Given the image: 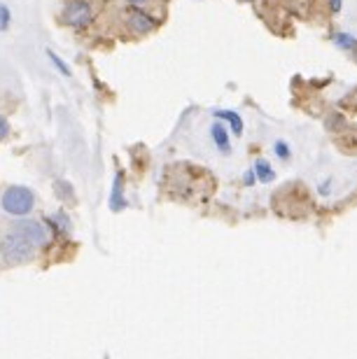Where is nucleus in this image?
Listing matches in <instances>:
<instances>
[{
  "instance_id": "nucleus-6",
  "label": "nucleus",
  "mask_w": 357,
  "mask_h": 359,
  "mask_svg": "<svg viewBox=\"0 0 357 359\" xmlns=\"http://www.w3.org/2000/svg\"><path fill=\"white\" fill-rule=\"evenodd\" d=\"M47 226H49V231H56V233H68L70 229H73L70 219L66 217V212L49 215V217H47Z\"/></svg>"
},
{
  "instance_id": "nucleus-1",
  "label": "nucleus",
  "mask_w": 357,
  "mask_h": 359,
  "mask_svg": "<svg viewBox=\"0 0 357 359\" xmlns=\"http://www.w3.org/2000/svg\"><path fill=\"white\" fill-rule=\"evenodd\" d=\"M38 250L40 248L35 245L19 226L12 224V229L3 236V241H0V259H3L7 266H24V264L35 259Z\"/></svg>"
},
{
  "instance_id": "nucleus-5",
  "label": "nucleus",
  "mask_w": 357,
  "mask_h": 359,
  "mask_svg": "<svg viewBox=\"0 0 357 359\" xmlns=\"http://www.w3.org/2000/svg\"><path fill=\"white\" fill-rule=\"evenodd\" d=\"M126 24H128V28H131L133 33L145 35V33H149L154 28V19L147 17V14H142V12H133V14H128Z\"/></svg>"
},
{
  "instance_id": "nucleus-2",
  "label": "nucleus",
  "mask_w": 357,
  "mask_h": 359,
  "mask_svg": "<svg viewBox=\"0 0 357 359\" xmlns=\"http://www.w3.org/2000/svg\"><path fill=\"white\" fill-rule=\"evenodd\" d=\"M0 208H3L5 215H10L14 219L28 217L35 208V194L24 184H12L0 196Z\"/></svg>"
},
{
  "instance_id": "nucleus-12",
  "label": "nucleus",
  "mask_w": 357,
  "mask_h": 359,
  "mask_svg": "<svg viewBox=\"0 0 357 359\" xmlns=\"http://www.w3.org/2000/svg\"><path fill=\"white\" fill-rule=\"evenodd\" d=\"M7 133H10V124H7V119L0 114V142L7 138Z\"/></svg>"
},
{
  "instance_id": "nucleus-9",
  "label": "nucleus",
  "mask_w": 357,
  "mask_h": 359,
  "mask_svg": "<svg viewBox=\"0 0 357 359\" xmlns=\"http://www.w3.org/2000/svg\"><path fill=\"white\" fill-rule=\"evenodd\" d=\"M12 24V12L5 3H0V31H7Z\"/></svg>"
},
{
  "instance_id": "nucleus-10",
  "label": "nucleus",
  "mask_w": 357,
  "mask_h": 359,
  "mask_svg": "<svg viewBox=\"0 0 357 359\" xmlns=\"http://www.w3.org/2000/svg\"><path fill=\"white\" fill-rule=\"evenodd\" d=\"M217 117L229 119V121H231V126H234V131H236V133H241V131H243V121H241V117H238L236 112H220Z\"/></svg>"
},
{
  "instance_id": "nucleus-3",
  "label": "nucleus",
  "mask_w": 357,
  "mask_h": 359,
  "mask_svg": "<svg viewBox=\"0 0 357 359\" xmlns=\"http://www.w3.org/2000/svg\"><path fill=\"white\" fill-rule=\"evenodd\" d=\"M91 17H94V7H91L89 0H68L61 10V21L73 28L87 26Z\"/></svg>"
},
{
  "instance_id": "nucleus-14",
  "label": "nucleus",
  "mask_w": 357,
  "mask_h": 359,
  "mask_svg": "<svg viewBox=\"0 0 357 359\" xmlns=\"http://www.w3.org/2000/svg\"><path fill=\"white\" fill-rule=\"evenodd\" d=\"M128 5H135V7H140V5H145V3H149V0H126Z\"/></svg>"
},
{
  "instance_id": "nucleus-11",
  "label": "nucleus",
  "mask_w": 357,
  "mask_h": 359,
  "mask_svg": "<svg viewBox=\"0 0 357 359\" xmlns=\"http://www.w3.org/2000/svg\"><path fill=\"white\" fill-rule=\"evenodd\" d=\"M47 54H49V59H52V63H54V66H56V68H59V70H61V73H63V75H70V68H68V66H66V63H63V61L59 59V56H56L54 52H47Z\"/></svg>"
},
{
  "instance_id": "nucleus-8",
  "label": "nucleus",
  "mask_w": 357,
  "mask_h": 359,
  "mask_svg": "<svg viewBox=\"0 0 357 359\" xmlns=\"http://www.w3.org/2000/svg\"><path fill=\"white\" fill-rule=\"evenodd\" d=\"M255 170H257V177H260L262 182H271V180H274V170H271V166H269V163L264 161V159L257 161Z\"/></svg>"
},
{
  "instance_id": "nucleus-4",
  "label": "nucleus",
  "mask_w": 357,
  "mask_h": 359,
  "mask_svg": "<svg viewBox=\"0 0 357 359\" xmlns=\"http://www.w3.org/2000/svg\"><path fill=\"white\" fill-rule=\"evenodd\" d=\"M14 226H19L21 231H24L38 248H45L49 243V229L45 224H40V222L21 217L19 222H14Z\"/></svg>"
},
{
  "instance_id": "nucleus-13",
  "label": "nucleus",
  "mask_w": 357,
  "mask_h": 359,
  "mask_svg": "<svg viewBox=\"0 0 357 359\" xmlns=\"http://www.w3.org/2000/svg\"><path fill=\"white\" fill-rule=\"evenodd\" d=\"M278 152H281V156L285 159V156H288V147H285L283 142H278Z\"/></svg>"
},
{
  "instance_id": "nucleus-7",
  "label": "nucleus",
  "mask_w": 357,
  "mask_h": 359,
  "mask_svg": "<svg viewBox=\"0 0 357 359\" xmlns=\"http://www.w3.org/2000/svg\"><path fill=\"white\" fill-rule=\"evenodd\" d=\"M213 138H215L217 147H222V152H229V138H227V131L220 124L213 126Z\"/></svg>"
}]
</instances>
